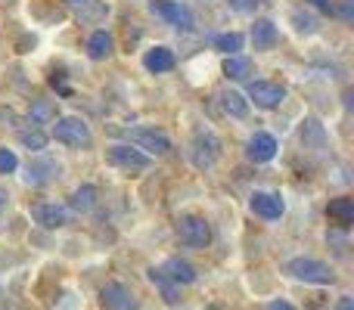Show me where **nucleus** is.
Masks as SVG:
<instances>
[{
	"mask_svg": "<svg viewBox=\"0 0 354 310\" xmlns=\"http://www.w3.org/2000/svg\"><path fill=\"white\" fill-rule=\"evenodd\" d=\"M286 273L295 276L301 282H314V286H333V270L324 261H314V258H292L286 264Z\"/></svg>",
	"mask_w": 354,
	"mask_h": 310,
	"instance_id": "nucleus-1",
	"label": "nucleus"
},
{
	"mask_svg": "<svg viewBox=\"0 0 354 310\" xmlns=\"http://www.w3.org/2000/svg\"><path fill=\"white\" fill-rule=\"evenodd\" d=\"M53 140L62 143V146H72V149H81V146H91V128H87L81 118L68 115V118H56L53 122Z\"/></svg>",
	"mask_w": 354,
	"mask_h": 310,
	"instance_id": "nucleus-2",
	"label": "nucleus"
},
{
	"mask_svg": "<svg viewBox=\"0 0 354 310\" xmlns=\"http://www.w3.org/2000/svg\"><path fill=\"white\" fill-rule=\"evenodd\" d=\"M177 236H180L183 245L189 249H205L208 239H212V230H208V220L199 217V214H183L177 220Z\"/></svg>",
	"mask_w": 354,
	"mask_h": 310,
	"instance_id": "nucleus-3",
	"label": "nucleus"
},
{
	"mask_svg": "<svg viewBox=\"0 0 354 310\" xmlns=\"http://www.w3.org/2000/svg\"><path fill=\"white\" fill-rule=\"evenodd\" d=\"M149 10H153L159 19H165V22L177 31L193 28V12H189V6H183L180 0H149Z\"/></svg>",
	"mask_w": 354,
	"mask_h": 310,
	"instance_id": "nucleus-4",
	"label": "nucleus"
},
{
	"mask_svg": "<svg viewBox=\"0 0 354 310\" xmlns=\"http://www.w3.org/2000/svg\"><path fill=\"white\" fill-rule=\"evenodd\" d=\"M106 158H109V164L128 171V174H140V171H147L149 164H153V158H149L147 153H140L137 146L131 149V146H124V143H118V146H109Z\"/></svg>",
	"mask_w": 354,
	"mask_h": 310,
	"instance_id": "nucleus-5",
	"label": "nucleus"
},
{
	"mask_svg": "<svg viewBox=\"0 0 354 310\" xmlns=\"http://www.w3.org/2000/svg\"><path fill=\"white\" fill-rule=\"evenodd\" d=\"M128 140L134 143L140 153H147V155H168V153H171V140H168L162 130H156V128H134V130H128Z\"/></svg>",
	"mask_w": 354,
	"mask_h": 310,
	"instance_id": "nucleus-6",
	"label": "nucleus"
},
{
	"mask_svg": "<svg viewBox=\"0 0 354 310\" xmlns=\"http://www.w3.org/2000/svg\"><path fill=\"white\" fill-rule=\"evenodd\" d=\"M193 164L196 168H212L214 162L221 158V143L218 137L212 134V130H199V134L193 137Z\"/></svg>",
	"mask_w": 354,
	"mask_h": 310,
	"instance_id": "nucleus-7",
	"label": "nucleus"
},
{
	"mask_svg": "<svg viewBox=\"0 0 354 310\" xmlns=\"http://www.w3.org/2000/svg\"><path fill=\"white\" fill-rule=\"evenodd\" d=\"M249 99L258 109H277V106L286 99V90L274 81H252L249 84Z\"/></svg>",
	"mask_w": 354,
	"mask_h": 310,
	"instance_id": "nucleus-8",
	"label": "nucleus"
},
{
	"mask_svg": "<svg viewBox=\"0 0 354 310\" xmlns=\"http://www.w3.org/2000/svg\"><path fill=\"white\" fill-rule=\"evenodd\" d=\"M100 301H103L106 310H137V307H140L137 295L131 292L128 286H122V282H109V286H103Z\"/></svg>",
	"mask_w": 354,
	"mask_h": 310,
	"instance_id": "nucleus-9",
	"label": "nucleus"
},
{
	"mask_svg": "<svg viewBox=\"0 0 354 310\" xmlns=\"http://www.w3.org/2000/svg\"><path fill=\"white\" fill-rule=\"evenodd\" d=\"M249 208L264 220H280L283 211H286V205H283V199L277 193H252Z\"/></svg>",
	"mask_w": 354,
	"mask_h": 310,
	"instance_id": "nucleus-10",
	"label": "nucleus"
},
{
	"mask_svg": "<svg viewBox=\"0 0 354 310\" xmlns=\"http://www.w3.org/2000/svg\"><path fill=\"white\" fill-rule=\"evenodd\" d=\"M56 174H59V164H56L53 158H35V162H28V168H25V183H28V186H44V183H50Z\"/></svg>",
	"mask_w": 354,
	"mask_h": 310,
	"instance_id": "nucleus-11",
	"label": "nucleus"
},
{
	"mask_svg": "<svg viewBox=\"0 0 354 310\" xmlns=\"http://www.w3.org/2000/svg\"><path fill=\"white\" fill-rule=\"evenodd\" d=\"M31 217L37 220L47 230H59L68 224V208L66 205H35L31 208Z\"/></svg>",
	"mask_w": 354,
	"mask_h": 310,
	"instance_id": "nucleus-12",
	"label": "nucleus"
},
{
	"mask_svg": "<svg viewBox=\"0 0 354 310\" xmlns=\"http://www.w3.org/2000/svg\"><path fill=\"white\" fill-rule=\"evenodd\" d=\"M277 140L270 134H255L249 140V146H245V155L252 158V162H258V164H264V162H270V158L277 155Z\"/></svg>",
	"mask_w": 354,
	"mask_h": 310,
	"instance_id": "nucleus-13",
	"label": "nucleus"
},
{
	"mask_svg": "<svg viewBox=\"0 0 354 310\" xmlns=\"http://www.w3.org/2000/svg\"><path fill=\"white\" fill-rule=\"evenodd\" d=\"M277 41H280L277 25L270 19H255V25H252V43H255V50H274Z\"/></svg>",
	"mask_w": 354,
	"mask_h": 310,
	"instance_id": "nucleus-14",
	"label": "nucleus"
},
{
	"mask_svg": "<svg viewBox=\"0 0 354 310\" xmlns=\"http://www.w3.org/2000/svg\"><path fill=\"white\" fill-rule=\"evenodd\" d=\"M162 273H165L171 282H177V286H189V282L196 280V270H193V264L180 261V258H168V261H165V267H162Z\"/></svg>",
	"mask_w": 354,
	"mask_h": 310,
	"instance_id": "nucleus-15",
	"label": "nucleus"
},
{
	"mask_svg": "<svg viewBox=\"0 0 354 310\" xmlns=\"http://www.w3.org/2000/svg\"><path fill=\"white\" fill-rule=\"evenodd\" d=\"M143 66H147L149 72H156V75L171 72L174 68V53L168 47H153V50H147V56H143Z\"/></svg>",
	"mask_w": 354,
	"mask_h": 310,
	"instance_id": "nucleus-16",
	"label": "nucleus"
},
{
	"mask_svg": "<svg viewBox=\"0 0 354 310\" xmlns=\"http://www.w3.org/2000/svg\"><path fill=\"white\" fill-rule=\"evenodd\" d=\"M221 106H224V112L227 115H233V118L249 115V99H245L239 90H224L221 93Z\"/></svg>",
	"mask_w": 354,
	"mask_h": 310,
	"instance_id": "nucleus-17",
	"label": "nucleus"
},
{
	"mask_svg": "<svg viewBox=\"0 0 354 310\" xmlns=\"http://www.w3.org/2000/svg\"><path fill=\"white\" fill-rule=\"evenodd\" d=\"M326 214H330L333 224L348 226V224H354V202L351 199H333L330 208H326Z\"/></svg>",
	"mask_w": 354,
	"mask_h": 310,
	"instance_id": "nucleus-18",
	"label": "nucleus"
},
{
	"mask_svg": "<svg viewBox=\"0 0 354 310\" xmlns=\"http://www.w3.org/2000/svg\"><path fill=\"white\" fill-rule=\"evenodd\" d=\"M112 47H115V43H112L109 31H93L91 41H87V56H91V59H106V56L112 53Z\"/></svg>",
	"mask_w": 354,
	"mask_h": 310,
	"instance_id": "nucleus-19",
	"label": "nucleus"
},
{
	"mask_svg": "<svg viewBox=\"0 0 354 310\" xmlns=\"http://www.w3.org/2000/svg\"><path fill=\"white\" fill-rule=\"evenodd\" d=\"M28 118H31L35 128H41V124H53L56 122V103H50V99H37V103H31Z\"/></svg>",
	"mask_w": 354,
	"mask_h": 310,
	"instance_id": "nucleus-20",
	"label": "nucleus"
},
{
	"mask_svg": "<svg viewBox=\"0 0 354 310\" xmlns=\"http://www.w3.org/2000/svg\"><path fill=\"white\" fill-rule=\"evenodd\" d=\"M149 280L162 289V298H165L168 304H177V295H180V286H177V282H171L165 273H162V270H156V267L149 270Z\"/></svg>",
	"mask_w": 354,
	"mask_h": 310,
	"instance_id": "nucleus-21",
	"label": "nucleus"
},
{
	"mask_svg": "<svg viewBox=\"0 0 354 310\" xmlns=\"http://www.w3.org/2000/svg\"><path fill=\"white\" fill-rule=\"evenodd\" d=\"M243 43H245V37L239 35V31H227V35H218V37H214V47L224 50L227 56H236L239 50H243Z\"/></svg>",
	"mask_w": 354,
	"mask_h": 310,
	"instance_id": "nucleus-22",
	"label": "nucleus"
},
{
	"mask_svg": "<svg viewBox=\"0 0 354 310\" xmlns=\"http://www.w3.org/2000/svg\"><path fill=\"white\" fill-rule=\"evenodd\" d=\"M252 62L243 59V56H227L224 59V75L227 78H249Z\"/></svg>",
	"mask_w": 354,
	"mask_h": 310,
	"instance_id": "nucleus-23",
	"label": "nucleus"
},
{
	"mask_svg": "<svg viewBox=\"0 0 354 310\" xmlns=\"http://www.w3.org/2000/svg\"><path fill=\"white\" fill-rule=\"evenodd\" d=\"M97 205V189L93 186H81L72 193V208L75 211H91V208Z\"/></svg>",
	"mask_w": 354,
	"mask_h": 310,
	"instance_id": "nucleus-24",
	"label": "nucleus"
},
{
	"mask_svg": "<svg viewBox=\"0 0 354 310\" xmlns=\"http://www.w3.org/2000/svg\"><path fill=\"white\" fill-rule=\"evenodd\" d=\"M19 140H22V146H28L31 153H41V149L47 146V137H44L37 128H31V130H19Z\"/></svg>",
	"mask_w": 354,
	"mask_h": 310,
	"instance_id": "nucleus-25",
	"label": "nucleus"
},
{
	"mask_svg": "<svg viewBox=\"0 0 354 310\" xmlns=\"http://www.w3.org/2000/svg\"><path fill=\"white\" fill-rule=\"evenodd\" d=\"M19 168V158L12 149H0V174H12Z\"/></svg>",
	"mask_w": 354,
	"mask_h": 310,
	"instance_id": "nucleus-26",
	"label": "nucleus"
},
{
	"mask_svg": "<svg viewBox=\"0 0 354 310\" xmlns=\"http://www.w3.org/2000/svg\"><path fill=\"white\" fill-rule=\"evenodd\" d=\"M233 12H243V16H252L258 10V0H227Z\"/></svg>",
	"mask_w": 354,
	"mask_h": 310,
	"instance_id": "nucleus-27",
	"label": "nucleus"
},
{
	"mask_svg": "<svg viewBox=\"0 0 354 310\" xmlns=\"http://www.w3.org/2000/svg\"><path fill=\"white\" fill-rule=\"evenodd\" d=\"M295 28H299V35H314L317 31V22L314 19H308V16H301V12H295Z\"/></svg>",
	"mask_w": 354,
	"mask_h": 310,
	"instance_id": "nucleus-28",
	"label": "nucleus"
},
{
	"mask_svg": "<svg viewBox=\"0 0 354 310\" xmlns=\"http://www.w3.org/2000/svg\"><path fill=\"white\" fill-rule=\"evenodd\" d=\"M268 310H295V307L289 304V301H270Z\"/></svg>",
	"mask_w": 354,
	"mask_h": 310,
	"instance_id": "nucleus-29",
	"label": "nucleus"
},
{
	"mask_svg": "<svg viewBox=\"0 0 354 310\" xmlns=\"http://www.w3.org/2000/svg\"><path fill=\"white\" fill-rule=\"evenodd\" d=\"M336 310H354V298H351V295H342V301H339Z\"/></svg>",
	"mask_w": 354,
	"mask_h": 310,
	"instance_id": "nucleus-30",
	"label": "nucleus"
},
{
	"mask_svg": "<svg viewBox=\"0 0 354 310\" xmlns=\"http://www.w3.org/2000/svg\"><path fill=\"white\" fill-rule=\"evenodd\" d=\"M308 3H314L317 10H330V0H308Z\"/></svg>",
	"mask_w": 354,
	"mask_h": 310,
	"instance_id": "nucleus-31",
	"label": "nucleus"
},
{
	"mask_svg": "<svg viewBox=\"0 0 354 310\" xmlns=\"http://www.w3.org/2000/svg\"><path fill=\"white\" fill-rule=\"evenodd\" d=\"M72 6H87V3H93V0H68Z\"/></svg>",
	"mask_w": 354,
	"mask_h": 310,
	"instance_id": "nucleus-32",
	"label": "nucleus"
},
{
	"mask_svg": "<svg viewBox=\"0 0 354 310\" xmlns=\"http://www.w3.org/2000/svg\"><path fill=\"white\" fill-rule=\"evenodd\" d=\"M0 205H3V199H0Z\"/></svg>",
	"mask_w": 354,
	"mask_h": 310,
	"instance_id": "nucleus-33",
	"label": "nucleus"
}]
</instances>
